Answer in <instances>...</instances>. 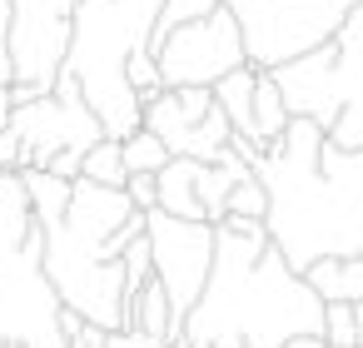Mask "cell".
Returning a JSON list of instances; mask_svg holds the SVG:
<instances>
[{
    "label": "cell",
    "instance_id": "1",
    "mask_svg": "<svg viewBox=\"0 0 363 348\" xmlns=\"http://www.w3.org/2000/svg\"><path fill=\"white\" fill-rule=\"evenodd\" d=\"M274 80L284 90L289 115L313 120L333 150L358 155L363 150V0L348 11L343 30L328 45L279 65Z\"/></svg>",
    "mask_w": 363,
    "mask_h": 348
},
{
    "label": "cell",
    "instance_id": "18",
    "mask_svg": "<svg viewBox=\"0 0 363 348\" xmlns=\"http://www.w3.org/2000/svg\"><path fill=\"white\" fill-rule=\"evenodd\" d=\"M229 214H239V219H264V224H269V184L259 179V169L244 174V179L229 189Z\"/></svg>",
    "mask_w": 363,
    "mask_h": 348
},
{
    "label": "cell",
    "instance_id": "22",
    "mask_svg": "<svg viewBox=\"0 0 363 348\" xmlns=\"http://www.w3.org/2000/svg\"><path fill=\"white\" fill-rule=\"evenodd\" d=\"M269 348H328V343H323V333H289V338H279Z\"/></svg>",
    "mask_w": 363,
    "mask_h": 348
},
{
    "label": "cell",
    "instance_id": "11",
    "mask_svg": "<svg viewBox=\"0 0 363 348\" xmlns=\"http://www.w3.org/2000/svg\"><path fill=\"white\" fill-rule=\"evenodd\" d=\"M21 179H26V194H30V209H35V219L45 224V229H55L60 219H65V209H70V184L75 179H60V174H50V169H21Z\"/></svg>",
    "mask_w": 363,
    "mask_h": 348
},
{
    "label": "cell",
    "instance_id": "21",
    "mask_svg": "<svg viewBox=\"0 0 363 348\" xmlns=\"http://www.w3.org/2000/svg\"><path fill=\"white\" fill-rule=\"evenodd\" d=\"M0 169H26V145H21V135L6 125V130H0Z\"/></svg>",
    "mask_w": 363,
    "mask_h": 348
},
{
    "label": "cell",
    "instance_id": "9",
    "mask_svg": "<svg viewBox=\"0 0 363 348\" xmlns=\"http://www.w3.org/2000/svg\"><path fill=\"white\" fill-rule=\"evenodd\" d=\"M160 209L179 219H209L204 214V159L174 155L160 169Z\"/></svg>",
    "mask_w": 363,
    "mask_h": 348
},
{
    "label": "cell",
    "instance_id": "19",
    "mask_svg": "<svg viewBox=\"0 0 363 348\" xmlns=\"http://www.w3.org/2000/svg\"><path fill=\"white\" fill-rule=\"evenodd\" d=\"M11 26H16V6L0 0V85H16V55H11Z\"/></svg>",
    "mask_w": 363,
    "mask_h": 348
},
{
    "label": "cell",
    "instance_id": "24",
    "mask_svg": "<svg viewBox=\"0 0 363 348\" xmlns=\"http://www.w3.org/2000/svg\"><path fill=\"white\" fill-rule=\"evenodd\" d=\"M209 348H249V338H244V333H219Z\"/></svg>",
    "mask_w": 363,
    "mask_h": 348
},
{
    "label": "cell",
    "instance_id": "10",
    "mask_svg": "<svg viewBox=\"0 0 363 348\" xmlns=\"http://www.w3.org/2000/svg\"><path fill=\"white\" fill-rule=\"evenodd\" d=\"M254 90H259V65H239L214 85V105L224 110L229 130L249 140H254Z\"/></svg>",
    "mask_w": 363,
    "mask_h": 348
},
{
    "label": "cell",
    "instance_id": "13",
    "mask_svg": "<svg viewBox=\"0 0 363 348\" xmlns=\"http://www.w3.org/2000/svg\"><path fill=\"white\" fill-rule=\"evenodd\" d=\"M289 105H284V90L274 80V70H259V90H254V140L269 150L284 130H289Z\"/></svg>",
    "mask_w": 363,
    "mask_h": 348
},
{
    "label": "cell",
    "instance_id": "14",
    "mask_svg": "<svg viewBox=\"0 0 363 348\" xmlns=\"http://www.w3.org/2000/svg\"><path fill=\"white\" fill-rule=\"evenodd\" d=\"M120 145H125V169H130V174H160V169L174 159L169 145H164L155 130H145V125H140L130 140H120Z\"/></svg>",
    "mask_w": 363,
    "mask_h": 348
},
{
    "label": "cell",
    "instance_id": "5",
    "mask_svg": "<svg viewBox=\"0 0 363 348\" xmlns=\"http://www.w3.org/2000/svg\"><path fill=\"white\" fill-rule=\"evenodd\" d=\"M150 50H155V60H160V80H164V90H179V85L214 90L229 70L249 65L244 30H239V21H234L229 6L209 11L204 21H189V26L169 30V35L155 40Z\"/></svg>",
    "mask_w": 363,
    "mask_h": 348
},
{
    "label": "cell",
    "instance_id": "4",
    "mask_svg": "<svg viewBox=\"0 0 363 348\" xmlns=\"http://www.w3.org/2000/svg\"><path fill=\"white\" fill-rule=\"evenodd\" d=\"M11 130L21 135V145H26V169L35 164V169H45L60 150H95L100 140H105V125H100V115L85 105V90H80V80L65 70L60 80H55V90H45V95H30V100H21L16 110H11Z\"/></svg>",
    "mask_w": 363,
    "mask_h": 348
},
{
    "label": "cell",
    "instance_id": "26",
    "mask_svg": "<svg viewBox=\"0 0 363 348\" xmlns=\"http://www.w3.org/2000/svg\"><path fill=\"white\" fill-rule=\"evenodd\" d=\"M358 348H363V303H358Z\"/></svg>",
    "mask_w": 363,
    "mask_h": 348
},
{
    "label": "cell",
    "instance_id": "23",
    "mask_svg": "<svg viewBox=\"0 0 363 348\" xmlns=\"http://www.w3.org/2000/svg\"><path fill=\"white\" fill-rule=\"evenodd\" d=\"M11 110H16V95H11L6 85H0V130H6V125H11Z\"/></svg>",
    "mask_w": 363,
    "mask_h": 348
},
{
    "label": "cell",
    "instance_id": "25",
    "mask_svg": "<svg viewBox=\"0 0 363 348\" xmlns=\"http://www.w3.org/2000/svg\"><path fill=\"white\" fill-rule=\"evenodd\" d=\"M169 348H194V338H189V333H174V338H169Z\"/></svg>",
    "mask_w": 363,
    "mask_h": 348
},
{
    "label": "cell",
    "instance_id": "12",
    "mask_svg": "<svg viewBox=\"0 0 363 348\" xmlns=\"http://www.w3.org/2000/svg\"><path fill=\"white\" fill-rule=\"evenodd\" d=\"M135 328L150 333V338H160V343H169L174 333H184V323H179V313H174V303H169V293H164L160 279H150L135 293Z\"/></svg>",
    "mask_w": 363,
    "mask_h": 348
},
{
    "label": "cell",
    "instance_id": "28",
    "mask_svg": "<svg viewBox=\"0 0 363 348\" xmlns=\"http://www.w3.org/2000/svg\"><path fill=\"white\" fill-rule=\"evenodd\" d=\"M105 348H110V343H105Z\"/></svg>",
    "mask_w": 363,
    "mask_h": 348
},
{
    "label": "cell",
    "instance_id": "2",
    "mask_svg": "<svg viewBox=\"0 0 363 348\" xmlns=\"http://www.w3.org/2000/svg\"><path fill=\"white\" fill-rule=\"evenodd\" d=\"M244 30L249 65L279 70L318 45H328L358 0H224Z\"/></svg>",
    "mask_w": 363,
    "mask_h": 348
},
{
    "label": "cell",
    "instance_id": "17",
    "mask_svg": "<svg viewBox=\"0 0 363 348\" xmlns=\"http://www.w3.org/2000/svg\"><path fill=\"white\" fill-rule=\"evenodd\" d=\"M224 0H164L160 6V16H155V26H150V45L155 40H164L169 30H179V26H189V21H204L209 11H219Z\"/></svg>",
    "mask_w": 363,
    "mask_h": 348
},
{
    "label": "cell",
    "instance_id": "3",
    "mask_svg": "<svg viewBox=\"0 0 363 348\" xmlns=\"http://www.w3.org/2000/svg\"><path fill=\"white\" fill-rule=\"evenodd\" d=\"M145 239H150V254H155V279L164 284L179 323H189V313L209 293V279H214V264H219V224L150 209L145 214Z\"/></svg>",
    "mask_w": 363,
    "mask_h": 348
},
{
    "label": "cell",
    "instance_id": "7",
    "mask_svg": "<svg viewBox=\"0 0 363 348\" xmlns=\"http://www.w3.org/2000/svg\"><path fill=\"white\" fill-rule=\"evenodd\" d=\"M145 130H155L169 155H189L204 164H219L229 155V120L214 105V90L199 85H179V90H160L155 100H145Z\"/></svg>",
    "mask_w": 363,
    "mask_h": 348
},
{
    "label": "cell",
    "instance_id": "20",
    "mask_svg": "<svg viewBox=\"0 0 363 348\" xmlns=\"http://www.w3.org/2000/svg\"><path fill=\"white\" fill-rule=\"evenodd\" d=\"M125 194H130V204H135L140 214L160 209V174H130V179H125Z\"/></svg>",
    "mask_w": 363,
    "mask_h": 348
},
{
    "label": "cell",
    "instance_id": "6",
    "mask_svg": "<svg viewBox=\"0 0 363 348\" xmlns=\"http://www.w3.org/2000/svg\"><path fill=\"white\" fill-rule=\"evenodd\" d=\"M16 26H11V55H16V105L30 95L55 90L65 75L70 55V21H75V0H11Z\"/></svg>",
    "mask_w": 363,
    "mask_h": 348
},
{
    "label": "cell",
    "instance_id": "15",
    "mask_svg": "<svg viewBox=\"0 0 363 348\" xmlns=\"http://www.w3.org/2000/svg\"><path fill=\"white\" fill-rule=\"evenodd\" d=\"M80 174L95 179V184L125 189V179H130V169H125V145H120V140H100L95 150H85V169H80Z\"/></svg>",
    "mask_w": 363,
    "mask_h": 348
},
{
    "label": "cell",
    "instance_id": "27",
    "mask_svg": "<svg viewBox=\"0 0 363 348\" xmlns=\"http://www.w3.org/2000/svg\"><path fill=\"white\" fill-rule=\"evenodd\" d=\"M0 348H26V343H21V338H6V343H0Z\"/></svg>",
    "mask_w": 363,
    "mask_h": 348
},
{
    "label": "cell",
    "instance_id": "16",
    "mask_svg": "<svg viewBox=\"0 0 363 348\" xmlns=\"http://www.w3.org/2000/svg\"><path fill=\"white\" fill-rule=\"evenodd\" d=\"M323 343L328 348H358V303L353 298L323 303Z\"/></svg>",
    "mask_w": 363,
    "mask_h": 348
},
{
    "label": "cell",
    "instance_id": "8",
    "mask_svg": "<svg viewBox=\"0 0 363 348\" xmlns=\"http://www.w3.org/2000/svg\"><path fill=\"white\" fill-rule=\"evenodd\" d=\"M35 229V209L26 194V179L16 169H0V269L21 264L26 234Z\"/></svg>",
    "mask_w": 363,
    "mask_h": 348
}]
</instances>
